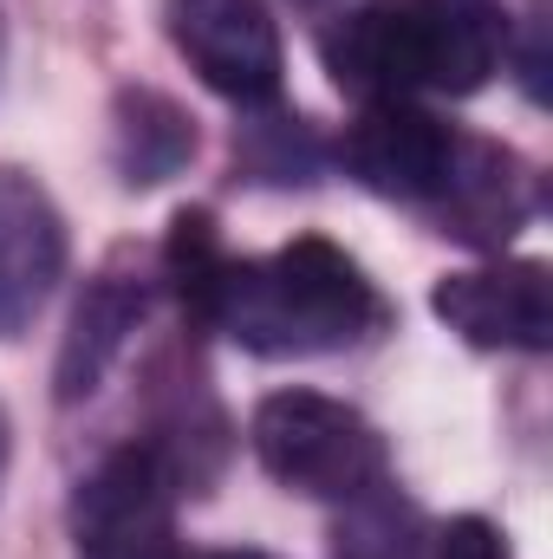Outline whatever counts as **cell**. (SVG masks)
I'll return each instance as SVG.
<instances>
[{"instance_id":"6da1fadb","label":"cell","mask_w":553,"mask_h":559,"mask_svg":"<svg viewBox=\"0 0 553 559\" xmlns=\"http://www.w3.org/2000/svg\"><path fill=\"white\" fill-rule=\"evenodd\" d=\"M508 20L495 0H365L319 33V59L352 98H469L495 79Z\"/></svg>"},{"instance_id":"7a4b0ae2","label":"cell","mask_w":553,"mask_h":559,"mask_svg":"<svg viewBox=\"0 0 553 559\" xmlns=\"http://www.w3.org/2000/svg\"><path fill=\"white\" fill-rule=\"evenodd\" d=\"M209 325L255 358H326L378 338L391 325V299L365 280L345 248L299 235L280 254L228 261Z\"/></svg>"},{"instance_id":"3957f363","label":"cell","mask_w":553,"mask_h":559,"mask_svg":"<svg viewBox=\"0 0 553 559\" xmlns=\"http://www.w3.org/2000/svg\"><path fill=\"white\" fill-rule=\"evenodd\" d=\"M255 455L280 488L306 495V501H358L378 481H391V455L385 436L339 397L319 391H274L255 411Z\"/></svg>"},{"instance_id":"277c9868","label":"cell","mask_w":553,"mask_h":559,"mask_svg":"<svg viewBox=\"0 0 553 559\" xmlns=\"http://www.w3.org/2000/svg\"><path fill=\"white\" fill-rule=\"evenodd\" d=\"M176 468L156 442L111 449L72 488V540L85 559H176Z\"/></svg>"},{"instance_id":"5b68a950","label":"cell","mask_w":553,"mask_h":559,"mask_svg":"<svg viewBox=\"0 0 553 559\" xmlns=\"http://www.w3.org/2000/svg\"><path fill=\"white\" fill-rule=\"evenodd\" d=\"M469 138L449 131L436 111H423L416 98H372L358 111V124L345 131L339 156L345 169L385 195V202H411V209H443L449 182H456V163H462Z\"/></svg>"},{"instance_id":"8992f818","label":"cell","mask_w":553,"mask_h":559,"mask_svg":"<svg viewBox=\"0 0 553 559\" xmlns=\"http://www.w3.org/2000/svg\"><path fill=\"white\" fill-rule=\"evenodd\" d=\"M163 26L209 92L235 105L280 98L286 59H280V26L268 0H163Z\"/></svg>"},{"instance_id":"52a82bcc","label":"cell","mask_w":553,"mask_h":559,"mask_svg":"<svg viewBox=\"0 0 553 559\" xmlns=\"http://www.w3.org/2000/svg\"><path fill=\"white\" fill-rule=\"evenodd\" d=\"M436 319L482 352H548L553 345V280L548 261H495L443 274L430 293Z\"/></svg>"},{"instance_id":"ba28073f","label":"cell","mask_w":553,"mask_h":559,"mask_svg":"<svg viewBox=\"0 0 553 559\" xmlns=\"http://www.w3.org/2000/svg\"><path fill=\"white\" fill-rule=\"evenodd\" d=\"M59 274H66V222L52 195L33 176L0 169V338H20L39 319Z\"/></svg>"},{"instance_id":"9c48e42d","label":"cell","mask_w":553,"mask_h":559,"mask_svg":"<svg viewBox=\"0 0 553 559\" xmlns=\"http://www.w3.org/2000/svg\"><path fill=\"white\" fill-rule=\"evenodd\" d=\"M534 209V176L528 163L508 150V143H489V138H469L462 163H456V182L436 209L443 235L469 241V248H502Z\"/></svg>"},{"instance_id":"30bf717a","label":"cell","mask_w":553,"mask_h":559,"mask_svg":"<svg viewBox=\"0 0 553 559\" xmlns=\"http://www.w3.org/2000/svg\"><path fill=\"white\" fill-rule=\"evenodd\" d=\"M143 306H150L143 280L98 274L92 286H85V299H79V312H72V325H66L59 365H52V391H59V404H79V397H92V391L105 384L111 358H118V352L131 345V332H138Z\"/></svg>"},{"instance_id":"8fae6325","label":"cell","mask_w":553,"mask_h":559,"mask_svg":"<svg viewBox=\"0 0 553 559\" xmlns=\"http://www.w3.org/2000/svg\"><path fill=\"white\" fill-rule=\"evenodd\" d=\"M189 156H196V118L176 98H163L150 85L118 92V105H111V163H118V176L131 189H156V182L183 176Z\"/></svg>"},{"instance_id":"7c38bea8","label":"cell","mask_w":553,"mask_h":559,"mask_svg":"<svg viewBox=\"0 0 553 559\" xmlns=\"http://www.w3.org/2000/svg\"><path fill=\"white\" fill-rule=\"evenodd\" d=\"M228 261H235V254L222 248V235H215V215H209V209H183V215L169 222L163 274H169L176 299H183V312H189L196 325H209V319H215V299H222Z\"/></svg>"},{"instance_id":"4fadbf2b","label":"cell","mask_w":553,"mask_h":559,"mask_svg":"<svg viewBox=\"0 0 553 559\" xmlns=\"http://www.w3.org/2000/svg\"><path fill=\"white\" fill-rule=\"evenodd\" d=\"M332 559H423V521H416V508L391 481H378L372 495L345 501Z\"/></svg>"},{"instance_id":"5bb4252c","label":"cell","mask_w":553,"mask_h":559,"mask_svg":"<svg viewBox=\"0 0 553 559\" xmlns=\"http://www.w3.org/2000/svg\"><path fill=\"white\" fill-rule=\"evenodd\" d=\"M423 559H508V540H502V527H495V521L462 514V521H449V527L430 540V554H423Z\"/></svg>"},{"instance_id":"9a60e30c","label":"cell","mask_w":553,"mask_h":559,"mask_svg":"<svg viewBox=\"0 0 553 559\" xmlns=\"http://www.w3.org/2000/svg\"><path fill=\"white\" fill-rule=\"evenodd\" d=\"M7 455H13V429H7V417H0V481H7Z\"/></svg>"},{"instance_id":"2e32d148","label":"cell","mask_w":553,"mask_h":559,"mask_svg":"<svg viewBox=\"0 0 553 559\" xmlns=\"http://www.w3.org/2000/svg\"><path fill=\"white\" fill-rule=\"evenodd\" d=\"M209 559H274V554H248V547H242V554H209Z\"/></svg>"},{"instance_id":"e0dca14e","label":"cell","mask_w":553,"mask_h":559,"mask_svg":"<svg viewBox=\"0 0 553 559\" xmlns=\"http://www.w3.org/2000/svg\"><path fill=\"white\" fill-rule=\"evenodd\" d=\"M299 7H319V0H299Z\"/></svg>"}]
</instances>
